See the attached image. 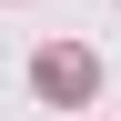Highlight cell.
Here are the masks:
<instances>
[{"label": "cell", "instance_id": "cell-1", "mask_svg": "<svg viewBox=\"0 0 121 121\" xmlns=\"http://www.w3.org/2000/svg\"><path fill=\"white\" fill-rule=\"evenodd\" d=\"M30 81H40V101H71V111H81L91 91H101V60H91V51H40Z\"/></svg>", "mask_w": 121, "mask_h": 121}]
</instances>
